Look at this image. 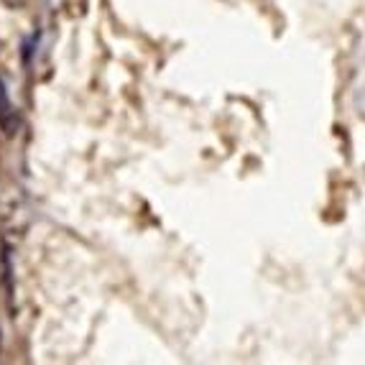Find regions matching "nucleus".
<instances>
[{
    "instance_id": "obj_1",
    "label": "nucleus",
    "mask_w": 365,
    "mask_h": 365,
    "mask_svg": "<svg viewBox=\"0 0 365 365\" xmlns=\"http://www.w3.org/2000/svg\"><path fill=\"white\" fill-rule=\"evenodd\" d=\"M0 130H3L6 138H16L21 130V113H19V108L13 105L3 79H0Z\"/></svg>"
}]
</instances>
